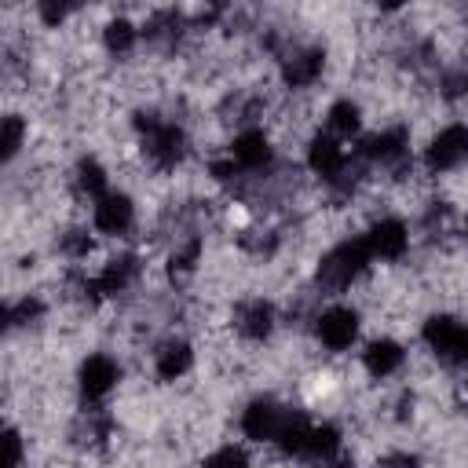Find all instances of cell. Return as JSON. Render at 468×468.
<instances>
[{"instance_id": "44dd1931", "label": "cell", "mask_w": 468, "mask_h": 468, "mask_svg": "<svg viewBox=\"0 0 468 468\" xmlns=\"http://www.w3.org/2000/svg\"><path fill=\"white\" fill-rule=\"evenodd\" d=\"M18 143H22V121H18V117H4V132H0V154H4V157H15Z\"/></svg>"}, {"instance_id": "f1b7e54d", "label": "cell", "mask_w": 468, "mask_h": 468, "mask_svg": "<svg viewBox=\"0 0 468 468\" xmlns=\"http://www.w3.org/2000/svg\"><path fill=\"white\" fill-rule=\"evenodd\" d=\"M464 84H468V73H457V77H450V80H446V91H450V95H457V91H464Z\"/></svg>"}, {"instance_id": "cb8c5ba5", "label": "cell", "mask_w": 468, "mask_h": 468, "mask_svg": "<svg viewBox=\"0 0 468 468\" xmlns=\"http://www.w3.org/2000/svg\"><path fill=\"white\" fill-rule=\"evenodd\" d=\"M40 314V303L37 300H22V303H15L11 311H7V322L11 325H22V322H29V318H37Z\"/></svg>"}, {"instance_id": "5bb4252c", "label": "cell", "mask_w": 468, "mask_h": 468, "mask_svg": "<svg viewBox=\"0 0 468 468\" xmlns=\"http://www.w3.org/2000/svg\"><path fill=\"white\" fill-rule=\"evenodd\" d=\"M399 362H402V347L395 340H377V344L366 347V369L373 377H384V373L399 369Z\"/></svg>"}, {"instance_id": "277c9868", "label": "cell", "mask_w": 468, "mask_h": 468, "mask_svg": "<svg viewBox=\"0 0 468 468\" xmlns=\"http://www.w3.org/2000/svg\"><path fill=\"white\" fill-rule=\"evenodd\" d=\"M289 420H292V410H282V406H274V402H252V406L245 410L241 428H245L249 439H278Z\"/></svg>"}, {"instance_id": "7402d4cb", "label": "cell", "mask_w": 468, "mask_h": 468, "mask_svg": "<svg viewBox=\"0 0 468 468\" xmlns=\"http://www.w3.org/2000/svg\"><path fill=\"white\" fill-rule=\"evenodd\" d=\"M80 186H84L88 194H99V197H106V194H102V186H106V176H102V168H99L95 161H84V165H80Z\"/></svg>"}, {"instance_id": "7a4b0ae2", "label": "cell", "mask_w": 468, "mask_h": 468, "mask_svg": "<svg viewBox=\"0 0 468 468\" xmlns=\"http://www.w3.org/2000/svg\"><path fill=\"white\" fill-rule=\"evenodd\" d=\"M424 340L446 358V362H468V325L453 318H428Z\"/></svg>"}, {"instance_id": "e0dca14e", "label": "cell", "mask_w": 468, "mask_h": 468, "mask_svg": "<svg viewBox=\"0 0 468 468\" xmlns=\"http://www.w3.org/2000/svg\"><path fill=\"white\" fill-rule=\"evenodd\" d=\"M362 150H366L369 157H380V161H391V157H399V154L406 150V132H402V128H391V132H380V135H369V139L362 143Z\"/></svg>"}, {"instance_id": "ffe728a7", "label": "cell", "mask_w": 468, "mask_h": 468, "mask_svg": "<svg viewBox=\"0 0 468 468\" xmlns=\"http://www.w3.org/2000/svg\"><path fill=\"white\" fill-rule=\"evenodd\" d=\"M132 44H135V29H132V22L117 18V22L106 26V48H110V51H128Z\"/></svg>"}, {"instance_id": "484cf974", "label": "cell", "mask_w": 468, "mask_h": 468, "mask_svg": "<svg viewBox=\"0 0 468 468\" xmlns=\"http://www.w3.org/2000/svg\"><path fill=\"white\" fill-rule=\"evenodd\" d=\"M194 260H197V241H190L179 256H172V274H176V271H190V267H194Z\"/></svg>"}, {"instance_id": "8fae6325", "label": "cell", "mask_w": 468, "mask_h": 468, "mask_svg": "<svg viewBox=\"0 0 468 468\" xmlns=\"http://www.w3.org/2000/svg\"><path fill=\"white\" fill-rule=\"evenodd\" d=\"M271 307L263 303V300H252V303H241L238 307V329L245 333V336H252V340H263L267 333H271Z\"/></svg>"}, {"instance_id": "d4e9b609", "label": "cell", "mask_w": 468, "mask_h": 468, "mask_svg": "<svg viewBox=\"0 0 468 468\" xmlns=\"http://www.w3.org/2000/svg\"><path fill=\"white\" fill-rule=\"evenodd\" d=\"M66 11H69V7H66V4H58V0H44V4H40V15H44V22H48V26H58V22L66 18Z\"/></svg>"}, {"instance_id": "83f0119b", "label": "cell", "mask_w": 468, "mask_h": 468, "mask_svg": "<svg viewBox=\"0 0 468 468\" xmlns=\"http://www.w3.org/2000/svg\"><path fill=\"white\" fill-rule=\"evenodd\" d=\"M380 468H417V461H413V457H406V453H391V457H384V461H380Z\"/></svg>"}, {"instance_id": "52a82bcc", "label": "cell", "mask_w": 468, "mask_h": 468, "mask_svg": "<svg viewBox=\"0 0 468 468\" xmlns=\"http://www.w3.org/2000/svg\"><path fill=\"white\" fill-rule=\"evenodd\" d=\"M366 241H369V252H373V256L395 260V256L406 252V227H402L399 219H384V223H377V227L369 230Z\"/></svg>"}, {"instance_id": "7c38bea8", "label": "cell", "mask_w": 468, "mask_h": 468, "mask_svg": "<svg viewBox=\"0 0 468 468\" xmlns=\"http://www.w3.org/2000/svg\"><path fill=\"white\" fill-rule=\"evenodd\" d=\"M311 168L318 172V176H340L344 172V154H340V146L333 143V139H325V135H318L314 143H311Z\"/></svg>"}, {"instance_id": "4fadbf2b", "label": "cell", "mask_w": 468, "mask_h": 468, "mask_svg": "<svg viewBox=\"0 0 468 468\" xmlns=\"http://www.w3.org/2000/svg\"><path fill=\"white\" fill-rule=\"evenodd\" d=\"M234 157H238V165H245V168L267 165L271 146H267L263 132H245V135H238V139H234Z\"/></svg>"}, {"instance_id": "f546056e", "label": "cell", "mask_w": 468, "mask_h": 468, "mask_svg": "<svg viewBox=\"0 0 468 468\" xmlns=\"http://www.w3.org/2000/svg\"><path fill=\"white\" fill-rule=\"evenodd\" d=\"M212 172H216L219 179H227V176L234 172V165H227V161H216V165H212Z\"/></svg>"}, {"instance_id": "ba28073f", "label": "cell", "mask_w": 468, "mask_h": 468, "mask_svg": "<svg viewBox=\"0 0 468 468\" xmlns=\"http://www.w3.org/2000/svg\"><path fill=\"white\" fill-rule=\"evenodd\" d=\"M128 223H132V201H128L124 194H106V197H99V205H95V227H99V230L117 234V230H124Z\"/></svg>"}, {"instance_id": "2e32d148", "label": "cell", "mask_w": 468, "mask_h": 468, "mask_svg": "<svg viewBox=\"0 0 468 468\" xmlns=\"http://www.w3.org/2000/svg\"><path fill=\"white\" fill-rule=\"evenodd\" d=\"M303 453H311L314 461H336L340 464V435H336V428H329V424L311 428V439H307Z\"/></svg>"}, {"instance_id": "4316f807", "label": "cell", "mask_w": 468, "mask_h": 468, "mask_svg": "<svg viewBox=\"0 0 468 468\" xmlns=\"http://www.w3.org/2000/svg\"><path fill=\"white\" fill-rule=\"evenodd\" d=\"M4 450H7V468H18V461H22V442H18V431H7V435H4Z\"/></svg>"}, {"instance_id": "603a6c76", "label": "cell", "mask_w": 468, "mask_h": 468, "mask_svg": "<svg viewBox=\"0 0 468 468\" xmlns=\"http://www.w3.org/2000/svg\"><path fill=\"white\" fill-rule=\"evenodd\" d=\"M205 468H249V461H245V453H241V450L223 446L219 453H212V457L205 461Z\"/></svg>"}, {"instance_id": "9c48e42d", "label": "cell", "mask_w": 468, "mask_h": 468, "mask_svg": "<svg viewBox=\"0 0 468 468\" xmlns=\"http://www.w3.org/2000/svg\"><path fill=\"white\" fill-rule=\"evenodd\" d=\"M117 380V366L106 358V355H91L84 366H80V388L88 395H106Z\"/></svg>"}, {"instance_id": "30bf717a", "label": "cell", "mask_w": 468, "mask_h": 468, "mask_svg": "<svg viewBox=\"0 0 468 468\" xmlns=\"http://www.w3.org/2000/svg\"><path fill=\"white\" fill-rule=\"evenodd\" d=\"M318 73H322V51H296V55H289L285 66H282V77H285L292 88L311 84Z\"/></svg>"}, {"instance_id": "5b68a950", "label": "cell", "mask_w": 468, "mask_h": 468, "mask_svg": "<svg viewBox=\"0 0 468 468\" xmlns=\"http://www.w3.org/2000/svg\"><path fill=\"white\" fill-rule=\"evenodd\" d=\"M464 154H468V128L453 124V128H446V132H439V135L431 139V146H428V165H431V168H453Z\"/></svg>"}, {"instance_id": "d6986e66", "label": "cell", "mask_w": 468, "mask_h": 468, "mask_svg": "<svg viewBox=\"0 0 468 468\" xmlns=\"http://www.w3.org/2000/svg\"><path fill=\"white\" fill-rule=\"evenodd\" d=\"M329 124H333V132L351 135V132L358 128V106H355V102H336V106L329 110Z\"/></svg>"}, {"instance_id": "6da1fadb", "label": "cell", "mask_w": 468, "mask_h": 468, "mask_svg": "<svg viewBox=\"0 0 468 468\" xmlns=\"http://www.w3.org/2000/svg\"><path fill=\"white\" fill-rule=\"evenodd\" d=\"M369 241L366 238H355V241H344V245H336L322 263H318V282L325 285V289H344L366 263H369Z\"/></svg>"}, {"instance_id": "ac0fdd59", "label": "cell", "mask_w": 468, "mask_h": 468, "mask_svg": "<svg viewBox=\"0 0 468 468\" xmlns=\"http://www.w3.org/2000/svg\"><path fill=\"white\" fill-rule=\"evenodd\" d=\"M132 274H135V260H132V256H121V260H113V263L95 278V289H99V292H117V289H124V285L132 282Z\"/></svg>"}, {"instance_id": "9a60e30c", "label": "cell", "mask_w": 468, "mask_h": 468, "mask_svg": "<svg viewBox=\"0 0 468 468\" xmlns=\"http://www.w3.org/2000/svg\"><path fill=\"white\" fill-rule=\"evenodd\" d=\"M190 347L183 344V340H172V344H165L161 347V355H157V373L165 377V380H176L179 373H186L190 369Z\"/></svg>"}, {"instance_id": "8992f818", "label": "cell", "mask_w": 468, "mask_h": 468, "mask_svg": "<svg viewBox=\"0 0 468 468\" xmlns=\"http://www.w3.org/2000/svg\"><path fill=\"white\" fill-rule=\"evenodd\" d=\"M355 333H358V318H355V311H347V307H333V311H325L322 314V322H318V336L329 344V347H347L351 340H355Z\"/></svg>"}, {"instance_id": "3957f363", "label": "cell", "mask_w": 468, "mask_h": 468, "mask_svg": "<svg viewBox=\"0 0 468 468\" xmlns=\"http://www.w3.org/2000/svg\"><path fill=\"white\" fill-rule=\"evenodd\" d=\"M139 128H146V154L157 161V165H176L183 157V132L176 124H161L154 117H139Z\"/></svg>"}]
</instances>
